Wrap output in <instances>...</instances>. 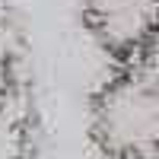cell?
Returning <instances> with one entry per match:
<instances>
[{"instance_id": "7a4b0ae2", "label": "cell", "mask_w": 159, "mask_h": 159, "mask_svg": "<svg viewBox=\"0 0 159 159\" xmlns=\"http://www.w3.org/2000/svg\"><path fill=\"white\" fill-rule=\"evenodd\" d=\"M86 22L121 64L153 57L156 0H86Z\"/></svg>"}, {"instance_id": "3957f363", "label": "cell", "mask_w": 159, "mask_h": 159, "mask_svg": "<svg viewBox=\"0 0 159 159\" xmlns=\"http://www.w3.org/2000/svg\"><path fill=\"white\" fill-rule=\"evenodd\" d=\"M35 111L19 73L0 83V159H32Z\"/></svg>"}, {"instance_id": "6da1fadb", "label": "cell", "mask_w": 159, "mask_h": 159, "mask_svg": "<svg viewBox=\"0 0 159 159\" xmlns=\"http://www.w3.org/2000/svg\"><path fill=\"white\" fill-rule=\"evenodd\" d=\"M156 121L159 99L153 57L121 64L92 99V140L111 159H156Z\"/></svg>"}, {"instance_id": "277c9868", "label": "cell", "mask_w": 159, "mask_h": 159, "mask_svg": "<svg viewBox=\"0 0 159 159\" xmlns=\"http://www.w3.org/2000/svg\"><path fill=\"white\" fill-rule=\"evenodd\" d=\"M16 64H19V32L10 19L0 16V83L16 76Z\"/></svg>"}]
</instances>
